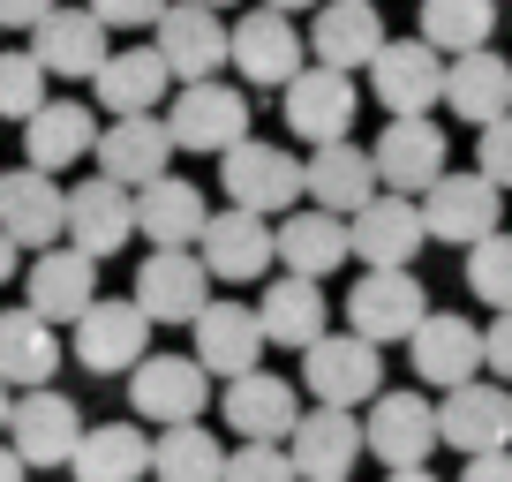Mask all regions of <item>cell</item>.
Listing matches in <instances>:
<instances>
[{"label": "cell", "instance_id": "obj_1", "mask_svg": "<svg viewBox=\"0 0 512 482\" xmlns=\"http://www.w3.org/2000/svg\"><path fill=\"white\" fill-rule=\"evenodd\" d=\"M302 385L317 407H362L384 392V347L362 332H324L317 347H302Z\"/></svg>", "mask_w": 512, "mask_h": 482}, {"label": "cell", "instance_id": "obj_2", "mask_svg": "<svg viewBox=\"0 0 512 482\" xmlns=\"http://www.w3.org/2000/svg\"><path fill=\"white\" fill-rule=\"evenodd\" d=\"M422 226H430V241H452V249H475V241H490L497 226H505V189H497L490 174H437L430 189H422Z\"/></svg>", "mask_w": 512, "mask_h": 482}, {"label": "cell", "instance_id": "obj_3", "mask_svg": "<svg viewBox=\"0 0 512 482\" xmlns=\"http://www.w3.org/2000/svg\"><path fill=\"white\" fill-rule=\"evenodd\" d=\"M128 407H136V422H159V430H174V422H204L211 370L196 362V354H144V362L128 370Z\"/></svg>", "mask_w": 512, "mask_h": 482}, {"label": "cell", "instance_id": "obj_4", "mask_svg": "<svg viewBox=\"0 0 512 482\" xmlns=\"http://www.w3.org/2000/svg\"><path fill=\"white\" fill-rule=\"evenodd\" d=\"M219 189H226V204H241V211H294V196H309L302 189V159H294L287 144H256V136H241L234 151H219Z\"/></svg>", "mask_w": 512, "mask_h": 482}, {"label": "cell", "instance_id": "obj_5", "mask_svg": "<svg viewBox=\"0 0 512 482\" xmlns=\"http://www.w3.org/2000/svg\"><path fill=\"white\" fill-rule=\"evenodd\" d=\"M196 257H204L211 279H226V287H249V279H264L279 264V226L264 219V211H211L204 234H196Z\"/></svg>", "mask_w": 512, "mask_h": 482}, {"label": "cell", "instance_id": "obj_6", "mask_svg": "<svg viewBox=\"0 0 512 482\" xmlns=\"http://www.w3.org/2000/svg\"><path fill=\"white\" fill-rule=\"evenodd\" d=\"M347 234H354V257H362L369 272H415L422 241H430V226H422V196L377 189V196L347 219Z\"/></svg>", "mask_w": 512, "mask_h": 482}, {"label": "cell", "instance_id": "obj_7", "mask_svg": "<svg viewBox=\"0 0 512 482\" xmlns=\"http://www.w3.org/2000/svg\"><path fill=\"white\" fill-rule=\"evenodd\" d=\"M83 407L68 400V392H53V385H31V392H16V415H8V445L23 452V467H68L76 460V445H83Z\"/></svg>", "mask_w": 512, "mask_h": 482}, {"label": "cell", "instance_id": "obj_8", "mask_svg": "<svg viewBox=\"0 0 512 482\" xmlns=\"http://www.w3.org/2000/svg\"><path fill=\"white\" fill-rule=\"evenodd\" d=\"M144 354H151V317H144L136 294H128V302H106V294H98L76 317V362L91 377H128Z\"/></svg>", "mask_w": 512, "mask_h": 482}, {"label": "cell", "instance_id": "obj_9", "mask_svg": "<svg viewBox=\"0 0 512 482\" xmlns=\"http://www.w3.org/2000/svg\"><path fill=\"white\" fill-rule=\"evenodd\" d=\"M354 113H362V91H354L347 68L309 61L302 76L287 83V129H294V144H309V151L354 136Z\"/></svg>", "mask_w": 512, "mask_h": 482}, {"label": "cell", "instance_id": "obj_10", "mask_svg": "<svg viewBox=\"0 0 512 482\" xmlns=\"http://www.w3.org/2000/svg\"><path fill=\"white\" fill-rule=\"evenodd\" d=\"M445 53L430 38H384V53L369 61V91L384 113H430L445 106Z\"/></svg>", "mask_w": 512, "mask_h": 482}, {"label": "cell", "instance_id": "obj_11", "mask_svg": "<svg viewBox=\"0 0 512 482\" xmlns=\"http://www.w3.org/2000/svg\"><path fill=\"white\" fill-rule=\"evenodd\" d=\"M362 437H369V460H384V475L392 467H430V452L445 445L437 437V407L422 392H377Z\"/></svg>", "mask_w": 512, "mask_h": 482}, {"label": "cell", "instance_id": "obj_12", "mask_svg": "<svg viewBox=\"0 0 512 482\" xmlns=\"http://www.w3.org/2000/svg\"><path fill=\"white\" fill-rule=\"evenodd\" d=\"M174 151H234L241 136H249V98L234 91V83H219V76H204V83H181V98H174Z\"/></svg>", "mask_w": 512, "mask_h": 482}, {"label": "cell", "instance_id": "obj_13", "mask_svg": "<svg viewBox=\"0 0 512 482\" xmlns=\"http://www.w3.org/2000/svg\"><path fill=\"white\" fill-rule=\"evenodd\" d=\"M430 317V294H422L415 272H362L347 294V332L377 339V347H392V339H415V324Z\"/></svg>", "mask_w": 512, "mask_h": 482}, {"label": "cell", "instance_id": "obj_14", "mask_svg": "<svg viewBox=\"0 0 512 482\" xmlns=\"http://www.w3.org/2000/svg\"><path fill=\"white\" fill-rule=\"evenodd\" d=\"M437 437H445L452 452H505L512 445V392L490 385V377H467V385H452L445 400H437Z\"/></svg>", "mask_w": 512, "mask_h": 482}, {"label": "cell", "instance_id": "obj_15", "mask_svg": "<svg viewBox=\"0 0 512 482\" xmlns=\"http://www.w3.org/2000/svg\"><path fill=\"white\" fill-rule=\"evenodd\" d=\"M369 159H377V181L392 196H422L437 174H445V129H437L430 113H392Z\"/></svg>", "mask_w": 512, "mask_h": 482}, {"label": "cell", "instance_id": "obj_16", "mask_svg": "<svg viewBox=\"0 0 512 482\" xmlns=\"http://www.w3.org/2000/svg\"><path fill=\"white\" fill-rule=\"evenodd\" d=\"M287 452L302 467V482H354V460L369 452V437L354 422V407H302Z\"/></svg>", "mask_w": 512, "mask_h": 482}, {"label": "cell", "instance_id": "obj_17", "mask_svg": "<svg viewBox=\"0 0 512 482\" xmlns=\"http://www.w3.org/2000/svg\"><path fill=\"white\" fill-rule=\"evenodd\" d=\"M219 415L234 422L241 445H287L294 422H302V400H294L287 377H272V370H241V377H226Z\"/></svg>", "mask_w": 512, "mask_h": 482}, {"label": "cell", "instance_id": "obj_18", "mask_svg": "<svg viewBox=\"0 0 512 482\" xmlns=\"http://www.w3.org/2000/svg\"><path fill=\"white\" fill-rule=\"evenodd\" d=\"M23 302H31L38 317H53V324H76L83 309L98 302V257H83L76 241L38 249L31 272H23Z\"/></svg>", "mask_w": 512, "mask_h": 482}, {"label": "cell", "instance_id": "obj_19", "mask_svg": "<svg viewBox=\"0 0 512 482\" xmlns=\"http://www.w3.org/2000/svg\"><path fill=\"white\" fill-rule=\"evenodd\" d=\"M136 302L151 324H196L211 302V272L196 249H151L144 272H136Z\"/></svg>", "mask_w": 512, "mask_h": 482}, {"label": "cell", "instance_id": "obj_20", "mask_svg": "<svg viewBox=\"0 0 512 482\" xmlns=\"http://www.w3.org/2000/svg\"><path fill=\"white\" fill-rule=\"evenodd\" d=\"M151 31H159V53H166V68H174L181 83H204V76H219V68L234 61V31L219 23V8H189V0H174Z\"/></svg>", "mask_w": 512, "mask_h": 482}, {"label": "cell", "instance_id": "obj_21", "mask_svg": "<svg viewBox=\"0 0 512 482\" xmlns=\"http://www.w3.org/2000/svg\"><path fill=\"white\" fill-rule=\"evenodd\" d=\"M0 226H8L23 249H53V241H68V189L46 174V166L0 174Z\"/></svg>", "mask_w": 512, "mask_h": 482}, {"label": "cell", "instance_id": "obj_22", "mask_svg": "<svg viewBox=\"0 0 512 482\" xmlns=\"http://www.w3.org/2000/svg\"><path fill=\"white\" fill-rule=\"evenodd\" d=\"M128 234H136V189H121L113 174L68 189V241H76L83 257L106 264L113 249H128Z\"/></svg>", "mask_w": 512, "mask_h": 482}, {"label": "cell", "instance_id": "obj_23", "mask_svg": "<svg viewBox=\"0 0 512 482\" xmlns=\"http://www.w3.org/2000/svg\"><path fill=\"white\" fill-rule=\"evenodd\" d=\"M302 189H309V204H317V211L354 219V211H362L384 181H377V159H369L354 136H339V144H317V151L302 159Z\"/></svg>", "mask_w": 512, "mask_h": 482}, {"label": "cell", "instance_id": "obj_24", "mask_svg": "<svg viewBox=\"0 0 512 482\" xmlns=\"http://www.w3.org/2000/svg\"><path fill=\"white\" fill-rule=\"evenodd\" d=\"M174 166V129L151 113H113V129H98V174H113L121 189H144Z\"/></svg>", "mask_w": 512, "mask_h": 482}, {"label": "cell", "instance_id": "obj_25", "mask_svg": "<svg viewBox=\"0 0 512 482\" xmlns=\"http://www.w3.org/2000/svg\"><path fill=\"white\" fill-rule=\"evenodd\" d=\"M407 354H415V377L437 392L467 385V377L482 370V332L475 317H452V309H430V317L415 324V339H407Z\"/></svg>", "mask_w": 512, "mask_h": 482}, {"label": "cell", "instance_id": "obj_26", "mask_svg": "<svg viewBox=\"0 0 512 482\" xmlns=\"http://www.w3.org/2000/svg\"><path fill=\"white\" fill-rule=\"evenodd\" d=\"M264 317H256L249 302H204V317H196V362H204L211 377H241V370H264Z\"/></svg>", "mask_w": 512, "mask_h": 482}, {"label": "cell", "instance_id": "obj_27", "mask_svg": "<svg viewBox=\"0 0 512 482\" xmlns=\"http://www.w3.org/2000/svg\"><path fill=\"white\" fill-rule=\"evenodd\" d=\"M234 68L249 83L287 91V83L302 76V31H294V16H279V8H249V16L234 23Z\"/></svg>", "mask_w": 512, "mask_h": 482}, {"label": "cell", "instance_id": "obj_28", "mask_svg": "<svg viewBox=\"0 0 512 482\" xmlns=\"http://www.w3.org/2000/svg\"><path fill=\"white\" fill-rule=\"evenodd\" d=\"M309 53H317L324 68H369L384 53V16L377 0H324L317 23H309Z\"/></svg>", "mask_w": 512, "mask_h": 482}, {"label": "cell", "instance_id": "obj_29", "mask_svg": "<svg viewBox=\"0 0 512 482\" xmlns=\"http://www.w3.org/2000/svg\"><path fill=\"white\" fill-rule=\"evenodd\" d=\"M53 370H61V324L38 317L31 302L0 309V377L31 392V385H53Z\"/></svg>", "mask_w": 512, "mask_h": 482}, {"label": "cell", "instance_id": "obj_30", "mask_svg": "<svg viewBox=\"0 0 512 482\" xmlns=\"http://www.w3.org/2000/svg\"><path fill=\"white\" fill-rule=\"evenodd\" d=\"M445 106L460 113V121H475V129L505 121V113H512V61H505V53H490V46L452 53V68H445Z\"/></svg>", "mask_w": 512, "mask_h": 482}, {"label": "cell", "instance_id": "obj_31", "mask_svg": "<svg viewBox=\"0 0 512 482\" xmlns=\"http://www.w3.org/2000/svg\"><path fill=\"white\" fill-rule=\"evenodd\" d=\"M23 151H31V166H46V174H68L76 159L98 151V113L83 106V98H53V106H38L31 121H23Z\"/></svg>", "mask_w": 512, "mask_h": 482}, {"label": "cell", "instance_id": "obj_32", "mask_svg": "<svg viewBox=\"0 0 512 482\" xmlns=\"http://www.w3.org/2000/svg\"><path fill=\"white\" fill-rule=\"evenodd\" d=\"M256 317H264V339H272V347H317V339L332 332V302H324V287L302 279V272H279L272 287H264V302H256Z\"/></svg>", "mask_w": 512, "mask_h": 482}, {"label": "cell", "instance_id": "obj_33", "mask_svg": "<svg viewBox=\"0 0 512 482\" xmlns=\"http://www.w3.org/2000/svg\"><path fill=\"white\" fill-rule=\"evenodd\" d=\"M31 53L46 61V76H98L113 46H106V23H98L91 8H53L31 31Z\"/></svg>", "mask_w": 512, "mask_h": 482}, {"label": "cell", "instance_id": "obj_34", "mask_svg": "<svg viewBox=\"0 0 512 482\" xmlns=\"http://www.w3.org/2000/svg\"><path fill=\"white\" fill-rule=\"evenodd\" d=\"M204 219H211V204H204V189H196V181L159 174V181H144V189H136V234L159 241V249H189V241L204 234Z\"/></svg>", "mask_w": 512, "mask_h": 482}, {"label": "cell", "instance_id": "obj_35", "mask_svg": "<svg viewBox=\"0 0 512 482\" xmlns=\"http://www.w3.org/2000/svg\"><path fill=\"white\" fill-rule=\"evenodd\" d=\"M354 257V234H347V219L339 211H287L279 219V264L287 272H302V279H324V272H339V264Z\"/></svg>", "mask_w": 512, "mask_h": 482}, {"label": "cell", "instance_id": "obj_36", "mask_svg": "<svg viewBox=\"0 0 512 482\" xmlns=\"http://www.w3.org/2000/svg\"><path fill=\"white\" fill-rule=\"evenodd\" d=\"M91 83H98V106L106 113H159L174 68H166L159 46H121V53H106V68Z\"/></svg>", "mask_w": 512, "mask_h": 482}, {"label": "cell", "instance_id": "obj_37", "mask_svg": "<svg viewBox=\"0 0 512 482\" xmlns=\"http://www.w3.org/2000/svg\"><path fill=\"white\" fill-rule=\"evenodd\" d=\"M68 475L76 482H144L151 475V437L136 422H91L76 460H68Z\"/></svg>", "mask_w": 512, "mask_h": 482}, {"label": "cell", "instance_id": "obj_38", "mask_svg": "<svg viewBox=\"0 0 512 482\" xmlns=\"http://www.w3.org/2000/svg\"><path fill=\"white\" fill-rule=\"evenodd\" d=\"M151 475L159 482H226V445L204 422H174L151 437Z\"/></svg>", "mask_w": 512, "mask_h": 482}, {"label": "cell", "instance_id": "obj_39", "mask_svg": "<svg viewBox=\"0 0 512 482\" xmlns=\"http://www.w3.org/2000/svg\"><path fill=\"white\" fill-rule=\"evenodd\" d=\"M490 31H497V0H422V38H430L445 61L490 46Z\"/></svg>", "mask_w": 512, "mask_h": 482}, {"label": "cell", "instance_id": "obj_40", "mask_svg": "<svg viewBox=\"0 0 512 482\" xmlns=\"http://www.w3.org/2000/svg\"><path fill=\"white\" fill-rule=\"evenodd\" d=\"M467 294L490 302V309H512V234H505V226L467 249Z\"/></svg>", "mask_w": 512, "mask_h": 482}, {"label": "cell", "instance_id": "obj_41", "mask_svg": "<svg viewBox=\"0 0 512 482\" xmlns=\"http://www.w3.org/2000/svg\"><path fill=\"white\" fill-rule=\"evenodd\" d=\"M38 106H46V61L31 46L0 53V121H31Z\"/></svg>", "mask_w": 512, "mask_h": 482}, {"label": "cell", "instance_id": "obj_42", "mask_svg": "<svg viewBox=\"0 0 512 482\" xmlns=\"http://www.w3.org/2000/svg\"><path fill=\"white\" fill-rule=\"evenodd\" d=\"M226 482H302L287 445H234L226 452Z\"/></svg>", "mask_w": 512, "mask_h": 482}, {"label": "cell", "instance_id": "obj_43", "mask_svg": "<svg viewBox=\"0 0 512 482\" xmlns=\"http://www.w3.org/2000/svg\"><path fill=\"white\" fill-rule=\"evenodd\" d=\"M475 166L497 181V189H512V113H505V121H490V129L475 136Z\"/></svg>", "mask_w": 512, "mask_h": 482}, {"label": "cell", "instance_id": "obj_44", "mask_svg": "<svg viewBox=\"0 0 512 482\" xmlns=\"http://www.w3.org/2000/svg\"><path fill=\"white\" fill-rule=\"evenodd\" d=\"M91 16L106 23V31H151V23L166 16V0H91Z\"/></svg>", "mask_w": 512, "mask_h": 482}, {"label": "cell", "instance_id": "obj_45", "mask_svg": "<svg viewBox=\"0 0 512 482\" xmlns=\"http://www.w3.org/2000/svg\"><path fill=\"white\" fill-rule=\"evenodd\" d=\"M482 370H490L497 385H512V309H497L490 332H482Z\"/></svg>", "mask_w": 512, "mask_h": 482}, {"label": "cell", "instance_id": "obj_46", "mask_svg": "<svg viewBox=\"0 0 512 482\" xmlns=\"http://www.w3.org/2000/svg\"><path fill=\"white\" fill-rule=\"evenodd\" d=\"M53 16V0H0V31H38Z\"/></svg>", "mask_w": 512, "mask_h": 482}, {"label": "cell", "instance_id": "obj_47", "mask_svg": "<svg viewBox=\"0 0 512 482\" xmlns=\"http://www.w3.org/2000/svg\"><path fill=\"white\" fill-rule=\"evenodd\" d=\"M460 482H512V445H505V452H475Z\"/></svg>", "mask_w": 512, "mask_h": 482}, {"label": "cell", "instance_id": "obj_48", "mask_svg": "<svg viewBox=\"0 0 512 482\" xmlns=\"http://www.w3.org/2000/svg\"><path fill=\"white\" fill-rule=\"evenodd\" d=\"M16 272H23V241L8 234V226H0V287H8V279H16Z\"/></svg>", "mask_w": 512, "mask_h": 482}, {"label": "cell", "instance_id": "obj_49", "mask_svg": "<svg viewBox=\"0 0 512 482\" xmlns=\"http://www.w3.org/2000/svg\"><path fill=\"white\" fill-rule=\"evenodd\" d=\"M23 475H31V467H23V452H16V445H0V482H23Z\"/></svg>", "mask_w": 512, "mask_h": 482}, {"label": "cell", "instance_id": "obj_50", "mask_svg": "<svg viewBox=\"0 0 512 482\" xmlns=\"http://www.w3.org/2000/svg\"><path fill=\"white\" fill-rule=\"evenodd\" d=\"M8 415H16V385L0 377V437H8Z\"/></svg>", "mask_w": 512, "mask_h": 482}, {"label": "cell", "instance_id": "obj_51", "mask_svg": "<svg viewBox=\"0 0 512 482\" xmlns=\"http://www.w3.org/2000/svg\"><path fill=\"white\" fill-rule=\"evenodd\" d=\"M392 482H437L430 467H392Z\"/></svg>", "mask_w": 512, "mask_h": 482}, {"label": "cell", "instance_id": "obj_52", "mask_svg": "<svg viewBox=\"0 0 512 482\" xmlns=\"http://www.w3.org/2000/svg\"><path fill=\"white\" fill-rule=\"evenodd\" d=\"M264 8H279V16H302V8H317V0H264Z\"/></svg>", "mask_w": 512, "mask_h": 482}, {"label": "cell", "instance_id": "obj_53", "mask_svg": "<svg viewBox=\"0 0 512 482\" xmlns=\"http://www.w3.org/2000/svg\"><path fill=\"white\" fill-rule=\"evenodd\" d=\"M189 8H226V0H189Z\"/></svg>", "mask_w": 512, "mask_h": 482}]
</instances>
